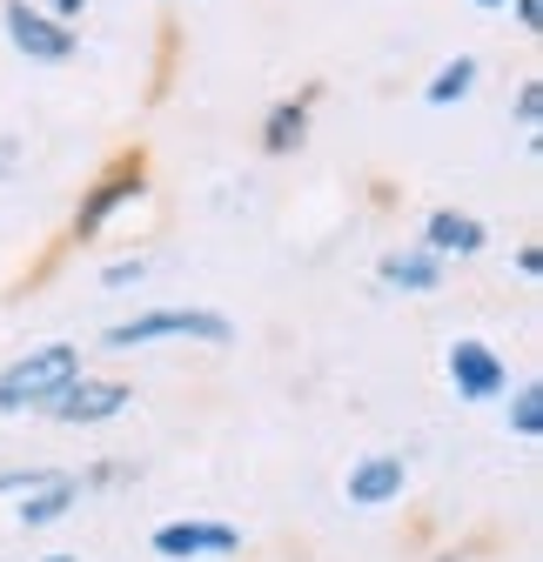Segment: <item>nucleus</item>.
I'll use <instances>...</instances> for the list:
<instances>
[{"label":"nucleus","instance_id":"nucleus-18","mask_svg":"<svg viewBox=\"0 0 543 562\" xmlns=\"http://www.w3.org/2000/svg\"><path fill=\"white\" fill-rule=\"evenodd\" d=\"M503 8L517 14V27H523V34H543V0H503Z\"/></svg>","mask_w":543,"mask_h":562},{"label":"nucleus","instance_id":"nucleus-12","mask_svg":"<svg viewBox=\"0 0 543 562\" xmlns=\"http://www.w3.org/2000/svg\"><path fill=\"white\" fill-rule=\"evenodd\" d=\"M75 503H81V475H47L41 488H27V496H21L14 522H21V529H47V522H60Z\"/></svg>","mask_w":543,"mask_h":562},{"label":"nucleus","instance_id":"nucleus-15","mask_svg":"<svg viewBox=\"0 0 543 562\" xmlns=\"http://www.w3.org/2000/svg\"><path fill=\"white\" fill-rule=\"evenodd\" d=\"M134 281H148V255H128V261L101 268V289H134Z\"/></svg>","mask_w":543,"mask_h":562},{"label":"nucleus","instance_id":"nucleus-11","mask_svg":"<svg viewBox=\"0 0 543 562\" xmlns=\"http://www.w3.org/2000/svg\"><path fill=\"white\" fill-rule=\"evenodd\" d=\"M484 241H490V228L477 222V215H463V207H436V215L423 222V248L430 255H484Z\"/></svg>","mask_w":543,"mask_h":562},{"label":"nucleus","instance_id":"nucleus-10","mask_svg":"<svg viewBox=\"0 0 543 562\" xmlns=\"http://www.w3.org/2000/svg\"><path fill=\"white\" fill-rule=\"evenodd\" d=\"M376 274H383V289H402V295H436V289H443V255H430L423 241H417V248H389V255L376 261Z\"/></svg>","mask_w":543,"mask_h":562},{"label":"nucleus","instance_id":"nucleus-3","mask_svg":"<svg viewBox=\"0 0 543 562\" xmlns=\"http://www.w3.org/2000/svg\"><path fill=\"white\" fill-rule=\"evenodd\" d=\"M0 27H8V47L21 60H34V67H67L81 54V34L67 21H54L47 8H34V0H8V8H0Z\"/></svg>","mask_w":543,"mask_h":562},{"label":"nucleus","instance_id":"nucleus-13","mask_svg":"<svg viewBox=\"0 0 543 562\" xmlns=\"http://www.w3.org/2000/svg\"><path fill=\"white\" fill-rule=\"evenodd\" d=\"M477 75H484V60H477V54H456V60H443L436 75H430L423 101H430V108H456V101H469V88H477Z\"/></svg>","mask_w":543,"mask_h":562},{"label":"nucleus","instance_id":"nucleus-9","mask_svg":"<svg viewBox=\"0 0 543 562\" xmlns=\"http://www.w3.org/2000/svg\"><path fill=\"white\" fill-rule=\"evenodd\" d=\"M410 488V462L402 456H363L350 469V509H389Z\"/></svg>","mask_w":543,"mask_h":562},{"label":"nucleus","instance_id":"nucleus-5","mask_svg":"<svg viewBox=\"0 0 543 562\" xmlns=\"http://www.w3.org/2000/svg\"><path fill=\"white\" fill-rule=\"evenodd\" d=\"M134 402V389L128 382H95V375H75L41 415H54V422H67V429H95V422H114L121 408Z\"/></svg>","mask_w":543,"mask_h":562},{"label":"nucleus","instance_id":"nucleus-6","mask_svg":"<svg viewBox=\"0 0 543 562\" xmlns=\"http://www.w3.org/2000/svg\"><path fill=\"white\" fill-rule=\"evenodd\" d=\"M450 382H456V402H497L510 389V369L490 341H450Z\"/></svg>","mask_w":543,"mask_h":562},{"label":"nucleus","instance_id":"nucleus-22","mask_svg":"<svg viewBox=\"0 0 543 562\" xmlns=\"http://www.w3.org/2000/svg\"><path fill=\"white\" fill-rule=\"evenodd\" d=\"M47 562H81V555H47Z\"/></svg>","mask_w":543,"mask_h":562},{"label":"nucleus","instance_id":"nucleus-4","mask_svg":"<svg viewBox=\"0 0 543 562\" xmlns=\"http://www.w3.org/2000/svg\"><path fill=\"white\" fill-rule=\"evenodd\" d=\"M142 194H148V161H142V155H121V161L81 194V207H75V241H95V235L121 215V207L142 201Z\"/></svg>","mask_w":543,"mask_h":562},{"label":"nucleus","instance_id":"nucleus-7","mask_svg":"<svg viewBox=\"0 0 543 562\" xmlns=\"http://www.w3.org/2000/svg\"><path fill=\"white\" fill-rule=\"evenodd\" d=\"M148 542H155L162 562H201V555H235L242 529H229V522H162Z\"/></svg>","mask_w":543,"mask_h":562},{"label":"nucleus","instance_id":"nucleus-14","mask_svg":"<svg viewBox=\"0 0 543 562\" xmlns=\"http://www.w3.org/2000/svg\"><path fill=\"white\" fill-rule=\"evenodd\" d=\"M510 429H517L523 442L543 436V389H536V382H523V389L510 395Z\"/></svg>","mask_w":543,"mask_h":562},{"label":"nucleus","instance_id":"nucleus-21","mask_svg":"<svg viewBox=\"0 0 543 562\" xmlns=\"http://www.w3.org/2000/svg\"><path fill=\"white\" fill-rule=\"evenodd\" d=\"M469 8H484V14H497V8H503V0H469Z\"/></svg>","mask_w":543,"mask_h":562},{"label":"nucleus","instance_id":"nucleus-2","mask_svg":"<svg viewBox=\"0 0 543 562\" xmlns=\"http://www.w3.org/2000/svg\"><path fill=\"white\" fill-rule=\"evenodd\" d=\"M148 341H201V348H229L235 341V322L215 315V308H148L134 322H114L101 335V348H148Z\"/></svg>","mask_w":543,"mask_h":562},{"label":"nucleus","instance_id":"nucleus-20","mask_svg":"<svg viewBox=\"0 0 543 562\" xmlns=\"http://www.w3.org/2000/svg\"><path fill=\"white\" fill-rule=\"evenodd\" d=\"M517 274H523V281H536V274H543V255H536V248H523V255H517Z\"/></svg>","mask_w":543,"mask_h":562},{"label":"nucleus","instance_id":"nucleus-17","mask_svg":"<svg viewBox=\"0 0 543 562\" xmlns=\"http://www.w3.org/2000/svg\"><path fill=\"white\" fill-rule=\"evenodd\" d=\"M47 475H60V469H0V496H27V488H41Z\"/></svg>","mask_w":543,"mask_h":562},{"label":"nucleus","instance_id":"nucleus-16","mask_svg":"<svg viewBox=\"0 0 543 562\" xmlns=\"http://www.w3.org/2000/svg\"><path fill=\"white\" fill-rule=\"evenodd\" d=\"M517 127H523V134L543 127V81H523V88H517Z\"/></svg>","mask_w":543,"mask_h":562},{"label":"nucleus","instance_id":"nucleus-19","mask_svg":"<svg viewBox=\"0 0 543 562\" xmlns=\"http://www.w3.org/2000/svg\"><path fill=\"white\" fill-rule=\"evenodd\" d=\"M34 8H47L54 21H67V27H75V21L88 14V0H34Z\"/></svg>","mask_w":543,"mask_h":562},{"label":"nucleus","instance_id":"nucleus-8","mask_svg":"<svg viewBox=\"0 0 543 562\" xmlns=\"http://www.w3.org/2000/svg\"><path fill=\"white\" fill-rule=\"evenodd\" d=\"M315 101H322V81H309L302 94H289V101H276L262 114V155H296L302 140H309V114H315Z\"/></svg>","mask_w":543,"mask_h":562},{"label":"nucleus","instance_id":"nucleus-1","mask_svg":"<svg viewBox=\"0 0 543 562\" xmlns=\"http://www.w3.org/2000/svg\"><path fill=\"white\" fill-rule=\"evenodd\" d=\"M81 375V348L75 341H47V348H27L21 362L0 369V415H27V408H47L67 382Z\"/></svg>","mask_w":543,"mask_h":562}]
</instances>
